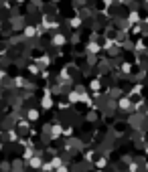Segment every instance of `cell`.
<instances>
[{"label":"cell","instance_id":"6da1fadb","mask_svg":"<svg viewBox=\"0 0 148 172\" xmlns=\"http://www.w3.org/2000/svg\"><path fill=\"white\" fill-rule=\"evenodd\" d=\"M31 166H33V168H39V166H41V158H33V160H31Z\"/></svg>","mask_w":148,"mask_h":172},{"label":"cell","instance_id":"7a4b0ae2","mask_svg":"<svg viewBox=\"0 0 148 172\" xmlns=\"http://www.w3.org/2000/svg\"><path fill=\"white\" fill-rule=\"evenodd\" d=\"M28 117H31V119H37V117H39V114L33 109V112H28Z\"/></svg>","mask_w":148,"mask_h":172},{"label":"cell","instance_id":"3957f363","mask_svg":"<svg viewBox=\"0 0 148 172\" xmlns=\"http://www.w3.org/2000/svg\"><path fill=\"white\" fill-rule=\"evenodd\" d=\"M59 134H61V126H55L53 128V136H59Z\"/></svg>","mask_w":148,"mask_h":172},{"label":"cell","instance_id":"277c9868","mask_svg":"<svg viewBox=\"0 0 148 172\" xmlns=\"http://www.w3.org/2000/svg\"><path fill=\"white\" fill-rule=\"evenodd\" d=\"M146 152H148V148H146Z\"/></svg>","mask_w":148,"mask_h":172}]
</instances>
